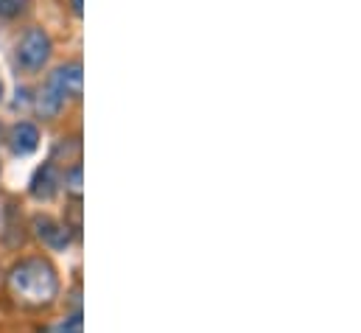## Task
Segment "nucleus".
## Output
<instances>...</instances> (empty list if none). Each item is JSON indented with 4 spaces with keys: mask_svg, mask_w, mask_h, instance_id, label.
I'll return each mask as SVG.
<instances>
[{
    "mask_svg": "<svg viewBox=\"0 0 361 333\" xmlns=\"http://www.w3.org/2000/svg\"><path fill=\"white\" fill-rule=\"evenodd\" d=\"M8 286H11L14 297L28 305H48L59 291L56 272L42 258H28V260L17 263L8 274Z\"/></svg>",
    "mask_w": 361,
    "mask_h": 333,
    "instance_id": "obj_1",
    "label": "nucleus"
},
{
    "mask_svg": "<svg viewBox=\"0 0 361 333\" xmlns=\"http://www.w3.org/2000/svg\"><path fill=\"white\" fill-rule=\"evenodd\" d=\"M51 56V37L42 31V28H28L17 45V59L23 68L28 71H37L48 62Z\"/></svg>",
    "mask_w": 361,
    "mask_h": 333,
    "instance_id": "obj_2",
    "label": "nucleus"
},
{
    "mask_svg": "<svg viewBox=\"0 0 361 333\" xmlns=\"http://www.w3.org/2000/svg\"><path fill=\"white\" fill-rule=\"evenodd\" d=\"M62 101L65 95H79L82 92V68L79 65H65L59 68L54 76H51V84H48Z\"/></svg>",
    "mask_w": 361,
    "mask_h": 333,
    "instance_id": "obj_3",
    "label": "nucleus"
},
{
    "mask_svg": "<svg viewBox=\"0 0 361 333\" xmlns=\"http://www.w3.org/2000/svg\"><path fill=\"white\" fill-rule=\"evenodd\" d=\"M59 182L62 179L56 174V166L54 163H45L42 168H37V174L31 179V196H37V199H54Z\"/></svg>",
    "mask_w": 361,
    "mask_h": 333,
    "instance_id": "obj_4",
    "label": "nucleus"
},
{
    "mask_svg": "<svg viewBox=\"0 0 361 333\" xmlns=\"http://www.w3.org/2000/svg\"><path fill=\"white\" fill-rule=\"evenodd\" d=\"M8 143H11L14 155H31L39 146V132L31 123H17L11 129V135H8Z\"/></svg>",
    "mask_w": 361,
    "mask_h": 333,
    "instance_id": "obj_5",
    "label": "nucleus"
},
{
    "mask_svg": "<svg viewBox=\"0 0 361 333\" xmlns=\"http://www.w3.org/2000/svg\"><path fill=\"white\" fill-rule=\"evenodd\" d=\"M34 227H37V236H39L48 247H54V250H62V247H68V241H71L68 227H62V224L54 222V219H37Z\"/></svg>",
    "mask_w": 361,
    "mask_h": 333,
    "instance_id": "obj_6",
    "label": "nucleus"
},
{
    "mask_svg": "<svg viewBox=\"0 0 361 333\" xmlns=\"http://www.w3.org/2000/svg\"><path fill=\"white\" fill-rule=\"evenodd\" d=\"M62 182H65V190H68V193H73V196L79 199V196H82V166H76L71 174H65V179H62Z\"/></svg>",
    "mask_w": 361,
    "mask_h": 333,
    "instance_id": "obj_7",
    "label": "nucleus"
},
{
    "mask_svg": "<svg viewBox=\"0 0 361 333\" xmlns=\"http://www.w3.org/2000/svg\"><path fill=\"white\" fill-rule=\"evenodd\" d=\"M54 333H82V317H79V314H76V317H68L65 322L56 325Z\"/></svg>",
    "mask_w": 361,
    "mask_h": 333,
    "instance_id": "obj_8",
    "label": "nucleus"
},
{
    "mask_svg": "<svg viewBox=\"0 0 361 333\" xmlns=\"http://www.w3.org/2000/svg\"><path fill=\"white\" fill-rule=\"evenodd\" d=\"M25 0H0V14L3 17H14V14H20L25 6H23Z\"/></svg>",
    "mask_w": 361,
    "mask_h": 333,
    "instance_id": "obj_9",
    "label": "nucleus"
},
{
    "mask_svg": "<svg viewBox=\"0 0 361 333\" xmlns=\"http://www.w3.org/2000/svg\"><path fill=\"white\" fill-rule=\"evenodd\" d=\"M73 11H76V14H82V0H73Z\"/></svg>",
    "mask_w": 361,
    "mask_h": 333,
    "instance_id": "obj_10",
    "label": "nucleus"
},
{
    "mask_svg": "<svg viewBox=\"0 0 361 333\" xmlns=\"http://www.w3.org/2000/svg\"><path fill=\"white\" fill-rule=\"evenodd\" d=\"M0 92H3V84H0Z\"/></svg>",
    "mask_w": 361,
    "mask_h": 333,
    "instance_id": "obj_11",
    "label": "nucleus"
}]
</instances>
